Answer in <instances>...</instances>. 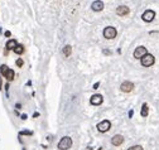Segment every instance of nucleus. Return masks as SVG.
<instances>
[{"label": "nucleus", "instance_id": "obj_13", "mask_svg": "<svg viewBox=\"0 0 159 150\" xmlns=\"http://www.w3.org/2000/svg\"><path fill=\"white\" fill-rule=\"evenodd\" d=\"M17 46H18V43H17V40H15V39H10V40L6 42V49H13V50H14V48Z\"/></svg>", "mask_w": 159, "mask_h": 150}, {"label": "nucleus", "instance_id": "obj_19", "mask_svg": "<svg viewBox=\"0 0 159 150\" xmlns=\"http://www.w3.org/2000/svg\"><path fill=\"white\" fill-rule=\"evenodd\" d=\"M32 134H33L32 131H20L19 135H32Z\"/></svg>", "mask_w": 159, "mask_h": 150}, {"label": "nucleus", "instance_id": "obj_7", "mask_svg": "<svg viewBox=\"0 0 159 150\" xmlns=\"http://www.w3.org/2000/svg\"><path fill=\"white\" fill-rule=\"evenodd\" d=\"M147 53H148V52H147V48H145V47H141V46H140V47H138V48L134 50V57H135V58L141 59Z\"/></svg>", "mask_w": 159, "mask_h": 150}, {"label": "nucleus", "instance_id": "obj_10", "mask_svg": "<svg viewBox=\"0 0 159 150\" xmlns=\"http://www.w3.org/2000/svg\"><path fill=\"white\" fill-rule=\"evenodd\" d=\"M124 143V136L123 135H115L113 136V139H111V144L114 146H120Z\"/></svg>", "mask_w": 159, "mask_h": 150}, {"label": "nucleus", "instance_id": "obj_16", "mask_svg": "<svg viewBox=\"0 0 159 150\" xmlns=\"http://www.w3.org/2000/svg\"><path fill=\"white\" fill-rule=\"evenodd\" d=\"M72 49H71V46H66L65 48H63V54H65L66 57H69V54H71Z\"/></svg>", "mask_w": 159, "mask_h": 150}, {"label": "nucleus", "instance_id": "obj_2", "mask_svg": "<svg viewBox=\"0 0 159 150\" xmlns=\"http://www.w3.org/2000/svg\"><path fill=\"white\" fill-rule=\"evenodd\" d=\"M72 146V139L69 136H63L61 141L58 143V149L59 150H68Z\"/></svg>", "mask_w": 159, "mask_h": 150}, {"label": "nucleus", "instance_id": "obj_20", "mask_svg": "<svg viewBox=\"0 0 159 150\" xmlns=\"http://www.w3.org/2000/svg\"><path fill=\"white\" fill-rule=\"evenodd\" d=\"M98 86H100V82H96V83L94 85V90H97V88H98Z\"/></svg>", "mask_w": 159, "mask_h": 150}, {"label": "nucleus", "instance_id": "obj_22", "mask_svg": "<svg viewBox=\"0 0 159 150\" xmlns=\"http://www.w3.org/2000/svg\"><path fill=\"white\" fill-rule=\"evenodd\" d=\"M10 36H11V33H10L9 30H8V32H5V37H10Z\"/></svg>", "mask_w": 159, "mask_h": 150}, {"label": "nucleus", "instance_id": "obj_6", "mask_svg": "<svg viewBox=\"0 0 159 150\" xmlns=\"http://www.w3.org/2000/svg\"><path fill=\"white\" fill-rule=\"evenodd\" d=\"M133 88H134V83L130 82V81H125L120 85V90H121L123 92H131Z\"/></svg>", "mask_w": 159, "mask_h": 150}, {"label": "nucleus", "instance_id": "obj_8", "mask_svg": "<svg viewBox=\"0 0 159 150\" xmlns=\"http://www.w3.org/2000/svg\"><path fill=\"white\" fill-rule=\"evenodd\" d=\"M102 96L101 95H94V96H91V98H90V104L91 105H94V106H98V105H101L102 104Z\"/></svg>", "mask_w": 159, "mask_h": 150}, {"label": "nucleus", "instance_id": "obj_15", "mask_svg": "<svg viewBox=\"0 0 159 150\" xmlns=\"http://www.w3.org/2000/svg\"><path fill=\"white\" fill-rule=\"evenodd\" d=\"M14 52L17 54H23L24 53V47L22 46V44H18V46L14 48Z\"/></svg>", "mask_w": 159, "mask_h": 150}, {"label": "nucleus", "instance_id": "obj_14", "mask_svg": "<svg viewBox=\"0 0 159 150\" xmlns=\"http://www.w3.org/2000/svg\"><path fill=\"white\" fill-rule=\"evenodd\" d=\"M148 111H149V108H148V105L147 104H143V106H141V112L140 115L143 117H147L148 116Z\"/></svg>", "mask_w": 159, "mask_h": 150}, {"label": "nucleus", "instance_id": "obj_11", "mask_svg": "<svg viewBox=\"0 0 159 150\" xmlns=\"http://www.w3.org/2000/svg\"><path fill=\"white\" fill-rule=\"evenodd\" d=\"M129 8L128 6H125V5H120V6H117V9H116V14L117 15H120V17H124V15H128L129 14Z\"/></svg>", "mask_w": 159, "mask_h": 150}, {"label": "nucleus", "instance_id": "obj_24", "mask_svg": "<svg viewBox=\"0 0 159 150\" xmlns=\"http://www.w3.org/2000/svg\"><path fill=\"white\" fill-rule=\"evenodd\" d=\"M0 90H1V78H0Z\"/></svg>", "mask_w": 159, "mask_h": 150}, {"label": "nucleus", "instance_id": "obj_23", "mask_svg": "<svg viewBox=\"0 0 159 150\" xmlns=\"http://www.w3.org/2000/svg\"><path fill=\"white\" fill-rule=\"evenodd\" d=\"M22 120H27V115H22Z\"/></svg>", "mask_w": 159, "mask_h": 150}, {"label": "nucleus", "instance_id": "obj_1", "mask_svg": "<svg viewBox=\"0 0 159 150\" xmlns=\"http://www.w3.org/2000/svg\"><path fill=\"white\" fill-rule=\"evenodd\" d=\"M0 72L3 73V76H4L8 81H13V79H14V76H15L14 71L10 69V68H8V66H6V65L0 66Z\"/></svg>", "mask_w": 159, "mask_h": 150}, {"label": "nucleus", "instance_id": "obj_9", "mask_svg": "<svg viewBox=\"0 0 159 150\" xmlns=\"http://www.w3.org/2000/svg\"><path fill=\"white\" fill-rule=\"evenodd\" d=\"M154 17H155V13L153 10H147V11H144V14L141 15V18H143L144 22H152L154 19Z\"/></svg>", "mask_w": 159, "mask_h": 150}, {"label": "nucleus", "instance_id": "obj_17", "mask_svg": "<svg viewBox=\"0 0 159 150\" xmlns=\"http://www.w3.org/2000/svg\"><path fill=\"white\" fill-rule=\"evenodd\" d=\"M128 150H144V149H143L140 145H134V146H131V148H129Z\"/></svg>", "mask_w": 159, "mask_h": 150}, {"label": "nucleus", "instance_id": "obj_4", "mask_svg": "<svg viewBox=\"0 0 159 150\" xmlns=\"http://www.w3.org/2000/svg\"><path fill=\"white\" fill-rule=\"evenodd\" d=\"M116 34H117V32L114 27H106L104 29V37L106 39H114L116 37Z\"/></svg>", "mask_w": 159, "mask_h": 150}, {"label": "nucleus", "instance_id": "obj_21", "mask_svg": "<svg viewBox=\"0 0 159 150\" xmlns=\"http://www.w3.org/2000/svg\"><path fill=\"white\" fill-rule=\"evenodd\" d=\"M133 115H134V111H129V117H130V119H131V117H133Z\"/></svg>", "mask_w": 159, "mask_h": 150}, {"label": "nucleus", "instance_id": "obj_12", "mask_svg": "<svg viewBox=\"0 0 159 150\" xmlns=\"http://www.w3.org/2000/svg\"><path fill=\"white\" fill-rule=\"evenodd\" d=\"M91 8H92V10H94V11H101L104 9V3L100 1V0H96V1L92 3Z\"/></svg>", "mask_w": 159, "mask_h": 150}, {"label": "nucleus", "instance_id": "obj_5", "mask_svg": "<svg viewBox=\"0 0 159 150\" xmlns=\"http://www.w3.org/2000/svg\"><path fill=\"white\" fill-rule=\"evenodd\" d=\"M97 130L100 133H106L107 130H110V127H111V122L109 120H102L101 122H98L97 124Z\"/></svg>", "mask_w": 159, "mask_h": 150}, {"label": "nucleus", "instance_id": "obj_3", "mask_svg": "<svg viewBox=\"0 0 159 150\" xmlns=\"http://www.w3.org/2000/svg\"><path fill=\"white\" fill-rule=\"evenodd\" d=\"M154 62H155V58H154L153 54L147 53V54H145V56L141 58V65L144 66V67H150V66H153Z\"/></svg>", "mask_w": 159, "mask_h": 150}, {"label": "nucleus", "instance_id": "obj_18", "mask_svg": "<svg viewBox=\"0 0 159 150\" xmlns=\"http://www.w3.org/2000/svg\"><path fill=\"white\" fill-rule=\"evenodd\" d=\"M23 65H24L23 59H22V58H19V59H17V66H18V67H22V66H23Z\"/></svg>", "mask_w": 159, "mask_h": 150}]
</instances>
